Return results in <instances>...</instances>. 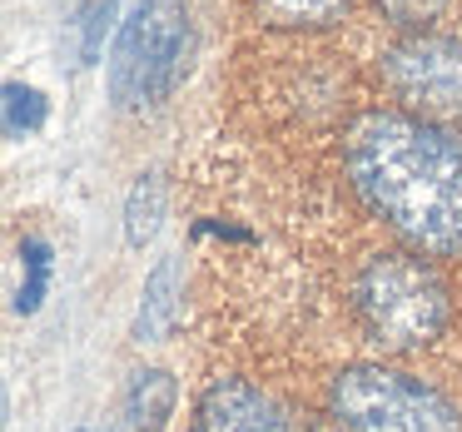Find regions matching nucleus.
<instances>
[{
  "label": "nucleus",
  "instance_id": "1",
  "mask_svg": "<svg viewBox=\"0 0 462 432\" xmlns=\"http://www.w3.org/2000/svg\"><path fill=\"white\" fill-rule=\"evenodd\" d=\"M343 174L363 209L428 259H462V130L408 110H368L343 134Z\"/></svg>",
  "mask_w": 462,
  "mask_h": 432
},
{
  "label": "nucleus",
  "instance_id": "2",
  "mask_svg": "<svg viewBox=\"0 0 462 432\" xmlns=\"http://www.w3.org/2000/svg\"><path fill=\"white\" fill-rule=\"evenodd\" d=\"M353 313L363 333L388 353H422L448 333L452 293L418 249H378L353 269Z\"/></svg>",
  "mask_w": 462,
  "mask_h": 432
},
{
  "label": "nucleus",
  "instance_id": "3",
  "mask_svg": "<svg viewBox=\"0 0 462 432\" xmlns=\"http://www.w3.org/2000/svg\"><path fill=\"white\" fill-rule=\"evenodd\" d=\"M194 15L189 0H134L110 51V100L115 110H164L189 80Z\"/></svg>",
  "mask_w": 462,
  "mask_h": 432
},
{
  "label": "nucleus",
  "instance_id": "4",
  "mask_svg": "<svg viewBox=\"0 0 462 432\" xmlns=\"http://www.w3.org/2000/svg\"><path fill=\"white\" fill-rule=\"evenodd\" d=\"M343 432H462V408L428 378L393 363H348L328 382Z\"/></svg>",
  "mask_w": 462,
  "mask_h": 432
},
{
  "label": "nucleus",
  "instance_id": "5",
  "mask_svg": "<svg viewBox=\"0 0 462 432\" xmlns=\"http://www.w3.org/2000/svg\"><path fill=\"white\" fill-rule=\"evenodd\" d=\"M378 80L398 100V110L422 120H462V41L442 31H402L383 45Z\"/></svg>",
  "mask_w": 462,
  "mask_h": 432
},
{
  "label": "nucleus",
  "instance_id": "6",
  "mask_svg": "<svg viewBox=\"0 0 462 432\" xmlns=\"http://www.w3.org/2000/svg\"><path fill=\"white\" fill-rule=\"evenodd\" d=\"M189 432H289V412L249 378H214L194 398Z\"/></svg>",
  "mask_w": 462,
  "mask_h": 432
},
{
  "label": "nucleus",
  "instance_id": "7",
  "mask_svg": "<svg viewBox=\"0 0 462 432\" xmlns=\"http://www.w3.org/2000/svg\"><path fill=\"white\" fill-rule=\"evenodd\" d=\"M180 313H184V269H180L174 253H164V259H154V269L144 273L130 338L140 343V348L144 343H164L174 333V323H180Z\"/></svg>",
  "mask_w": 462,
  "mask_h": 432
},
{
  "label": "nucleus",
  "instance_id": "8",
  "mask_svg": "<svg viewBox=\"0 0 462 432\" xmlns=\"http://www.w3.org/2000/svg\"><path fill=\"white\" fill-rule=\"evenodd\" d=\"M180 402V382L170 368H134L125 388V432H164Z\"/></svg>",
  "mask_w": 462,
  "mask_h": 432
},
{
  "label": "nucleus",
  "instance_id": "9",
  "mask_svg": "<svg viewBox=\"0 0 462 432\" xmlns=\"http://www.w3.org/2000/svg\"><path fill=\"white\" fill-rule=\"evenodd\" d=\"M164 214H170V179H164V170H144L125 194V244L130 249L154 244L164 229Z\"/></svg>",
  "mask_w": 462,
  "mask_h": 432
},
{
  "label": "nucleus",
  "instance_id": "10",
  "mask_svg": "<svg viewBox=\"0 0 462 432\" xmlns=\"http://www.w3.org/2000/svg\"><path fill=\"white\" fill-rule=\"evenodd\" d=\"M254 5L273 31H328L353 11V0H254Z\"/></svg>",
  "mask_w": 462,
  "mask_h": 432
},
{
  "label": "nucleus",
  "instance_id": "11",
  "mask_svg": "<svg viewBox=\"0 0 462 432\" xmlns=\"http://www.w3.org/2000/svg\"><path fill=\"white\" fill-rule=\"evenodd\" d=\"M51 289V244L25 239L21 244V289H15V313H35Z\"/></svg>",
  "mask_w": 462,
  "mask_h": 432
},
{
  "label": "nucleus",
  "instance_id": "12",
  "mask_svg": "<svg viewBox=\"0 0 462 432\" xmlns=\"http://www.w3.org/2000/svg\"><path fill=\"white\" fill-rule=\"evenodd\" d=\"M45 115H51V105L35 85H21V80L5 85V140H31L45 124Z\"/></svg>",
  "mask_w": 462,
  "mask_h": 432
},
{
  "label": "nucleus",
  "instance_id": "13",
  "mask_svg": "<svg viewBox=\"0 0 462 432\" xmlns=\"http://www.w3.org/2000/svg\"><path fill=\"white\" fill-rule=\"evenodd\" d=\"M373 5L398 31H432V21L448 11V0H373Z\"/></svg>",
  "mask_w": 462,
  "mask_h": 432
},
{
  "label": "nucleus",
  "instance_id": "14",
  "mask_svg": "<svg viewBox=\"0 0 462 432\" xmlns=\"http://www.w3.org/2000/svg\"><path fill=\"white\" fill-rule=\"evenodd\" d=\"M115 5H120V0H90V5L80 11V65L100 60L105 31H110V21H115Z\"/></svg>",
  "mask_w": 462,
  "mask_h": 432
}]
</instances>
